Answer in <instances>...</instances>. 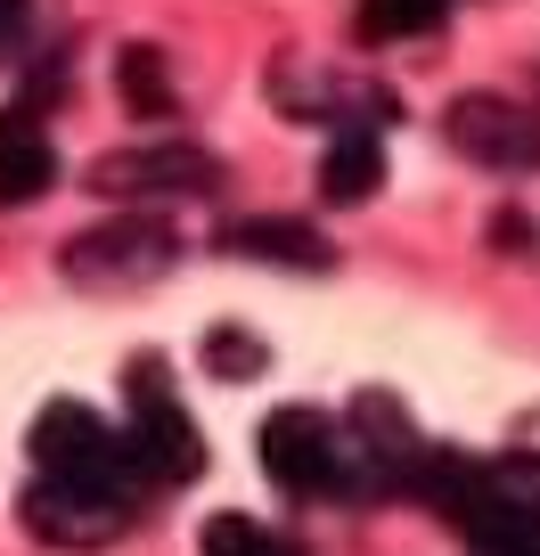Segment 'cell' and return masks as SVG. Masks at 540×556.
Listing matches in <instances>:
<instances>
[{
  "label": "cell",
  "instance_id": "6da1fadb",
  "mask_svg": "<svg viewBox=\"0 0 540 556\" xmlns=\"http://www.w3.org/2000/svg\"><path fill=\"white\" fill-rule=\"evenodd\" d=\"M262 475L287 500H361V475H377L361 458V442L336 434L328 409H271L262 417Z\"/></svg>",
  "mask_w": 540,
  "mask_h": 556
},
{
  "label": "cell",
  "instance_id": "7a4b0ae2",
  "mask_svg": "<svg viewBox=\"0 0 540 556\" xmlns=\"http://www.w3.org/2000/svg\"><path fill=\"white\" fill-rule=\"evenodd\" d=\"M131 417H123V451H131V475H140V491H180L205 475V442H197L189 409L173 401V384H164L156 361H131Z\"/></svg>",
  "mask_w": 540,
  "mask_h": 556
},
{
  "label": "cell",
  "instance_id": "3957f363",
  "mask_svg": "<svg viewBox=\"0 0 540 556\" xmlns=\"http://www.w3.org/2000/svg\"><path fill=\"white\" fill-rule=\"evenodd\" d=\"M25 451H34V467L58 475V483H106V491H131V500H140V475H131L123 434L99 409H83V401H50V409L34 417Z\"/></svg>",
  "mask_w": 540,
  "mask_h": 556
},
{
  "label": "cell",
  "instance_id": "277c9868",
  "mask_svg": "<svg viewBox=\"0 0 540 556\" xmlns=\"http://www.w3.org/2000/svg\"><path fill=\"white\" fill-rule=\"evenodd\" d=\"M442 131L484 173H540V106H524V99H484L475 90V99H459L442 115Z\"/></svg>",
  "mask_w": 540,
  "mask_h": 556
},
{
  "label": "cell",
  "instance_id": "5b68a950",
  "mask_svg": "<svg viewBox=\"0 0 540 556\" xmlns=\"http://www.w3.org/2000/svg\"><path fill=\"white\" fill-rule=\"evenodd\" d=\"M25 523H34L50 548H106V540H123V523H131V491L34 475V491H25Z\"/></svg>",
  "mask_w": 540,
  "mask_h": 556
},
{
  "label": "cell",
  "instance_id": "8992f818",
  "mask_svg": "<svg viewBox=\"0 0 540 556\" xmlns=\"http://www.w3.org/2000/svg\"><path fill=\"white\" fill-rule=\"evenodd\" d=\"M90 189L99 197H197L213 189V156L197 139H140V148H115V156L90 164Z\"/></svg>",
  "mask_w": 540,
  "mask_h": 556
},
{
  "label": "cell",
  "instance_id": "52a82bcc",
  "mask_svg": "<svg viewBox=\"0 0 540 556\" xmlns=\"http://www.w3.org/2000/svg\"><path fill=\"white\" fill-rule=\"evenodd\" d=\"M66 278H156L164 262H173V229L156 222V213H123V222H99L83 229V238H66Z\"/></svg>",
  "mask_w": 540,
  "mask_h": 556
},
{
  "label": "cell",
  "instance_id": "ba28073f",
  "mask_svg": "<svg viewBox=\"0 0 540 556\" xmlns=\"http://www.w3.org/2000/svg\"><path fill=\"white\" fill-rule=\"evenodd\" d=\"M58 180V148H50V123L41 115H25V106H9L0 115V205L17 213V205H34L41 189Z\"/></svg>",
  "mask_w": 540,
  "mask_h": 556
},
{
  "label": "cell",
  "instance_id": "9c48e42d",
  "mask_svg": "<svg viewBox=\"0 0 540 556\" xmlns=\"http://www.w3.org/2000/svg\"><path fill=\"white\" fill-rule=\"evenodd\" d=\"M222 254H262V262H287V270H336V238L312 222H287V213L222 229Z\"/></svg>",
  "mask_w": 540,
  "mask_h": 556
},
{
  "label": "cell",
  "instance_id": "30bf717a",
  "mask_svg": "<svg viewBox=\"0 0 540 556\" xmlns=\"http://www.w3.org/2000/svg\"><path fill=\"white\" fill-rule=\"evenodd\" d=\"M467 523H516V532H540V451L484 458V500H475ZM467 523H459V532H467Z\"/></svg>",
  "mask_w": 540,
  "mask_h": 556
},
{
  "label": "cell",
  "instance_id": "8fae6325",
  "mask_svg": "<svg viewBox=\"0 0 540 556\" xmlns=\"http://www.w3.org/2000/svg\"><path fill=\"white\" fill-rule=\"evenodd\" d=\"M377 189H385V139L368 123H344L328 139V156H319V197L328 205H368Z\"/></svg>",
  "mask_w": 540,
  "mask_h": 556
},
{
  "label": "cell",
  "instance_id": "7c38bea8",
  "mask_svg": "<svg viewBox=\"0 0 540 556\" xmlns=\"http://www.w3.org/2000/svg\"><path fill=\"white\" fill-rule=\"evenodd\" d=\"M442 9L451 0H361L352 9V34L368 41V50H393V41H426L442 25Z\"/></svg>",
  "mask_w": 540,
  "mask_h": 556
},
{
  "label": "cell",
  "instance_id": "4fadbf2b",
  "mask_svg": "<svg viewBox=\"0 0 540 556\" xmlns=\"http://www.w3.org/2000/svg\"><path fill=\"white\" fill-rule=\"evenodd\" d=\"M115 83H123V106L131 115H173L180 90H173V58L148 50V41H131V50L115 58Z\"/></svg>",
  "mask_w": 540,
  "mask_h": 556
},
{
  "label": "cell",
  "instance_id": "5bb4252c",
  "mask_svg": "<svg viewBox=\"0 0 540 556\" xmlns=\"http://www.w3.org/2000/svg\"><path fill=\"white\" fill-rule=\"evenodd\" d=\"M271 99H279V115H352L361 90H352L344 74H328V66H279Z\"/></svg>",
  "mask_w": 540,
  "mask_h": 556
},
{
  "label": "cell",
  "instance_id": "9a60e30c",
  "mask_svg": "<svg viewBox=\"0 0 540 556\" xmlns=\"http://www.w3.org/2000/svg\"><path fill=\"white\" fill-rule=\"evenodd\" d=\"M205 556H296V548L254 516H213L205 523Z\"/></svg>",
  "mask_w": 540,
  "mask_h": 556
},
{
  "label": "cell",
  "instance_id": "2e32d148",
  "mask_svg": "<svg viewBox=\"0 0 540 556\" xmlns=\"http://www.w3.org/2000/svg\"><path fill=\"white\" fill-rule=\"evenodd\" d=\"M262 361H271V352L254 344V328H213L205 336V368H213V377H229V384L262 377Z\"/></svg>",
  "mask_w": 540,
  "mask_h": 556
},
{
  "label": "cell",
  "instance_id": "e0dca14e",
  "mask_svg": "<svg viewBox=\"0 0 540 556\" xmlns=\"http://www.w3.org/2000/svg\"><path fill=\"white\" fill-rule=\"evenodd\" d=\"M475 556H540V532H516V523H467Z\"/></svg>",
  "mask_w": 540,
  "mask_h": 556
},
{
  "label": "cell",
  "instance_id": "ac0fdd59",
  "mask_svg": "<svg viewBox=\"0 0 540 556\" xmlns=\"http://www.w3.org/2000/svg\"><path fill=\"white\" fill-rule=\"evenodd\" d=\"M25 25H34V0H0V58L25 41Z\"/></svg>",
  "mask_w": 540,
  "mask_h": 556
}]
</instances>
